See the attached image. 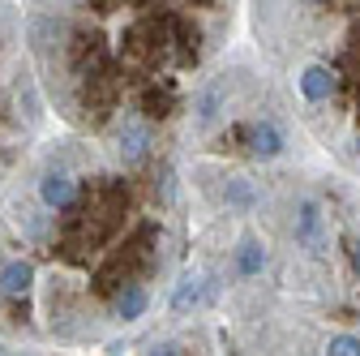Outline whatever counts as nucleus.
I'll list each match as a JSON object with an SVG mask.
<instances>
[{
  "mask_svg": "<svg viewBox=\"0 0 360 356\" xmlns=\"http://www.w3.org/2000/svg\"><path fill=\"white\" fill-rule=\"evenodd\" d=\"M292 236L304 253L313 258H322L326 245H330V232H326V210L318 198H300L296 202V215H292Z\"/></svg>",
  "mask_w": 360,
  "mask_h": 356,
  "instance_id": "obj_1",
  "label": "nucleus"
},
{
  "mask_svg": "<svg viewBox=\"0 0 360 356\" xmlns=\"http://www.w3.org/2000/svg\"><path fill=\"white\" fill-rule=\"evenodd\" d=\"M39 202L48 206V210H69L77 202V176L69 167H48L39 176V185H34Z\"/></svg>",
  "mask_w": 360,
  "mask_h": 356,
  "instance_id": "obj_2",
  "label": "nucleus"
},
{
  "mask_svg": "<svg viewBox=\"0 0 360 356\" xmlns=\"http://www.w3.org/2000/svg\"><path fill=\"white\" fill-rule=\"evenodd\" d=\"M116 151H120V159L124 163H138V159H146V151H150V129L138 120V116H129L124 125H120V133H116Z\"/></svg>",
  "mask_w": 360,
  "mask_h": 356,
  "instance_id": "obj_3",
  "label": "nucleus"
},
{
  "mask_svg": "<svg viewBox=\"0 0 360 356\" xmlns=\"http://www.w3.org/2000/svg\"><path fill=\"white\" fill-rule=\"evenodd\" d=\"M30 288H34V266H30L26 258H13V262L0 266V296L18 300V296H26Z\"/></svg>",
  "mask_w": 360,
  "mask_h": 356,
  "instance_id": "obj_4",
  "label": "nucleus"
},
{
  "mask_svg": "<svg viewBox=\"0 0 360 356\" xmlns=\"http://www.w3.org/2000/svg\"><path fill=\"white\" fill-rule=\"evenodd\" d=\"M146 309H150V292H146L142 284H124V288L112 296V314H116L120 322H138Z\"/></svg>",
  "mask_w": 360,
  "mask_h": 356,
  "instance_id": "obj_5",
  "label": "nucleus"
},
{
  "mask_svg": "<svg viewBox=\"0 0 360 356\" xmlns=\"http://www.w3.org/2000/svg\"><path fill=\"white\" fill-rule=\"evenodd\" d=\"M206 300V275H185L176 284V292H172V314H189V309H198Z\"/></svg>",
  "mask_w": 360,
  "mask_h": 356,
  "instance_id": "obj_6",
  "label": "nucleus"
},
{
  "mask_svg": "<svg viewBox=\"0 0 360 356\" xmlns=\"http://www.w3.org/2000/svg\"><path fill=\"white\" fill-rule=\"evenodd\" d=\"M330 91H335V73H330L326 65H309V69L300 73V95H304L309 103L330 99Z\"/></svg>",
  "mask_w": 360,
  "mask_h": 356,
  "instance_id": "obj_7",
  "label": "nucleus"
},
{
  "mask_svg": "<svg viewBox=\"0 0 360 356\" xmlns=\"http://www.w3.org/2000/svg\"><path fill=\"white\" fill-rule=\"evenodd\" d=\"M249 151H253L257 159H275V155H283V129L270 125V120L253 125V133H249Z\"/></svg>",
  "mask_w": 360,
  "mask_h": 356,
  "instance_id": "obj_8",
  "label": "nucleus"
},
{
  "mask_svg": "<svg viewBox=\"0 0 360 356\" xmlns=\"http://www.w3.org/2000/svg\"><path fill=\"white\" fill-rule=\"evenodd\" d=\"M266 271V245L257 236H245L240 249H236V275L240 279H257Z\"/></svg>",
  "mask_w": 360,
  "mask_h": 356,
  "instance_id": "obj_9",
  "label": "nucleus"
},
{
  "mask_svg": "<svg viewBox=\"0 0 360 356\" xmlns=\"http://www.w3.org/2000/svg\"><path fill=\"white\" fill-rule=\"evenodd\" d=\"M223 108H228V86L223 82H210L206 91L198 95V103H193V112H198V125H210Z\"/></svg>",
  "mask_w": 360,
  "mask_h": 356,
  "instance_id": "obj_10",
  "label": "nucleus"
},
{
  "mask_svg": "<svg viewBox=\"0 0 360 356\" xmlns=\"http://www.w3.org/2000/svg\"><path fill=\"white\" fill-rule=\"evenodd\" d=\"M223 198H228V206H236V210H249L257 202V193H253V185L245 181V176H232L228 189H223Z\"/></svg>",
  "mask_w": 360,
  "mask_h": 356,
  "instance_id": "obj_11",
  "label": "nucleus"
},
{
  "mask_svg": "<svg viewBox=\"0 0 360 356\" xmlns=\"http://www.w3.org/2000/svg\"><path fill=\"white\" fill-rule=\"evenodd\" d=\"M326 356H360V335H335L326 343Z\"/></svg>",
  "mask_w": 360,
  "mask_h": 356,
  "instance_id": "obj_12",
  "label": "nucleus"
},
{
  "mask_svg": "<svg viewBox=\"0 0 360 356\" xmlns=\"http://www.w3.org/2000/svg\"><path fill=\"white\" fill-rule=\"evenodd\" d=\"M150 356H180V348H176V343H159Z\"/></svg>",
  "mask_w": 360,
  "mask_h": 356,
  "instance_id": "obj_13",
  "label": "nucleus"
},
{
  "mask_svg": "<svg viewBox=\"0 0 360 356\" xmlns=\"http://www.w3.org/2000/svg\"><path fill=\"white\" fill-rule=\"evenodd\" d=\"M352 266H356V275H360V236L352 241Z\"/></svg>",
  "mask_w": 360,
  "mask_h": 356,
  "instance_id": "obj_14",
  "label": "nucleus"
},
{
  "mask_svg": "<svg viewBox=\"0 0 360 356\" xmlns=\"http://www.w3.org/2000/svg\"><path fill=\"white\" fill-rule=\"evenodd\" d=\"M356 155H360V138H356Z\"/></svg>",
  "mask_w": 360,
  "mask_h": 356,
  "instance_id": "obj_15",
  "label": "nucleus"
}]
</instances>
